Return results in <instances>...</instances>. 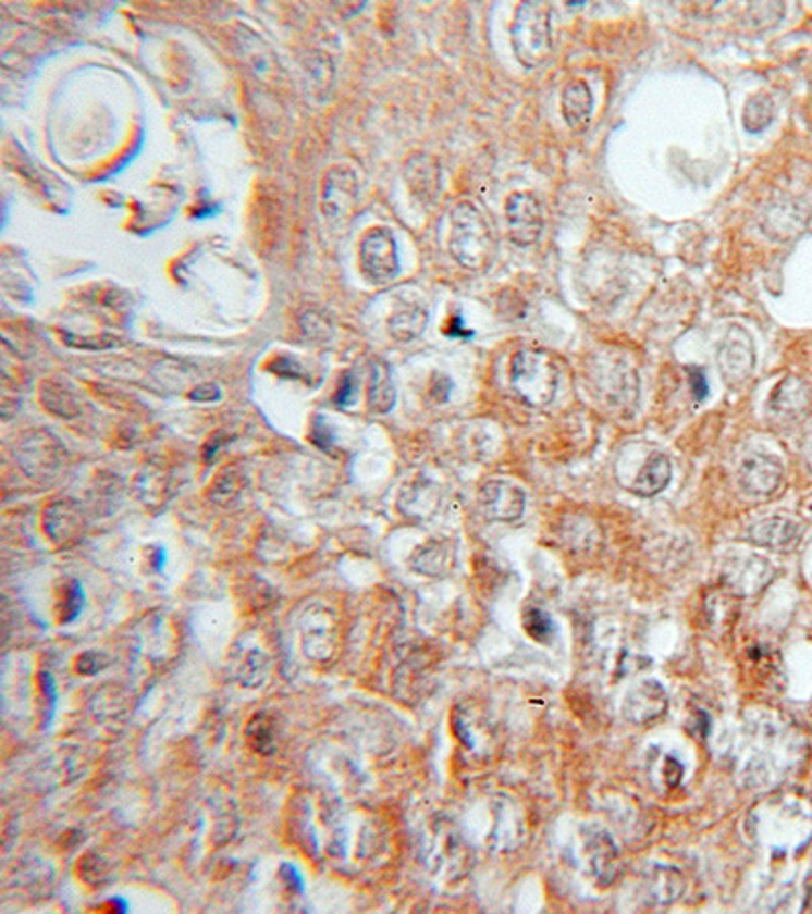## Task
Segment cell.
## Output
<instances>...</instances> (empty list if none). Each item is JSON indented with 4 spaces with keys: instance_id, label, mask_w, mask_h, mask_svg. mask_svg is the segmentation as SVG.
I'll return each instance as SVG.
<instances>
[{
    "instance_id": "1",
    "label": "cell",
    "mask_w": 812,
    "mask_h": 914,
    "mask_svg": "<svg viewBox=\"0 0 812 914\" xmlns=\"http://www.w3.org/2000/svg\"><path fill=\"white\" fill-rule=\"evenodd\" d=\"M496 250L494 234L488 226L483 213L469 201H462L453 208L450 252L464 269L482 271Z\"/></svg>"
},
{
    "instance_id": "2",
    "label": "cell",
    "mask_w": 812,
    "mask_h": 914,
    "mask_svg": "<svg viewBox=\"0 0 812 914\" xmlns=\"http://www.w3.org/2000/svg\"><path fill=\"white\" fill-rule=\"evenodd\" d=\"M510 386L520 400L541 409L557 395L558 368L551 351L522 348L510 362Z\"/></svg>"
},
{
    "instance_id": "3",
    "label": "cell",
    "mask_w": 812,
    "mask_h": 914,
    "mask_svg": "<svg viewBox=\"0 0 812 914\" xmlns=\"http://www.w3.org/2000/svg\"><path fill=\"white\" fill-rule=\"evenodd\" d=\"M512 49L518 61L537 70L551 58L553 35H551V7L546 2L530 0L516 9L510 30Z\"/></svg>"
},
{
    "instance_id": "4",
    "label": "cell",
    "mask_w": 812,
    "mask_h": 914,
    "mask_svg": "<svg viewBox=\"0 0 812 914\" xmlns=\"http://www.w3.org/2000/svg\"><path fill=\"white\" fill-rule=\"evenodd\" d=\"M593 382L598 393L603 395L614 411H633L640 395V379L632 365L624 362L622 358H605V362L600 360L593 370Z\"/></svg>"
},
{
    "instance_id": "5",
    "label": "cell",
    "mask_w": 812,
    "mask_h": 914,
    "mask_svg": "<svg viewBox=\"0 0 812 914\" xmlns=\"http://www.w3.org/2000/svg\"><path fill=\"white\" fill-rule=\"evenodd\" d=\"M811 224V206L795 196L774 198L760 215V226L770 240L790 243Z\"/></svg>"
},
{
    "instance_id": "6",
    "label": "cell",
    "mask_w": 812,
    "mask_h": 914,
    "mask_svg": "<svg viewBox=\"0 0 812 914\" xmlns=\"http://www.w3.org/2000/svg\"><path fill=\"white\" fill-rule=\"evenodd\" d=\"M360 269L364 276L374 283L384 285L401 271L398 246L389 228L370 230L360 243Z\"/></svg>"
},
{
    "instance_id": "7",
    "label": "cell",
    "mask_w": 812,
    "mask_h": 914,
    "mask_svg": "<svg viewBox=\"0 0 812 914\" xmlns=\"http://www.w3.org/2000/svg\"><path fill=\"white\" fill-rule=\"evenodd\" d=\"M717 366L723 381L729 386H739L752 376L755 368V348L750 332L741 325L729 328L717 350Z\"/></svg>"
},
{
    "instance_id": "8",
    "label": "cell",
    "mask_w": 812,
    "mask_h": 914,
    "mask_svg": "<svg viewBox=\"0 0 812 914\" xmlns=\"http://www.w3.org/2000/svg\"><path fill=\"white\" fill-rule=\"evenodd\" d=\"M358 173L347 165L331 168L321 185V212L330 220H340L352 212L358 201Z\"/></svg>"
},
{
    "instance_id": "9",
    "label": "cell",
    "mask_w": 812,
    "mask_h": 914,
    "mask_svg": "<svg viewBox=\"0 0 812 914\" xmlns=\"http://www.w3.org/2000/svg\"><path fill=\"white\" fill-rule=\"evenodd\" d=\"M506 224L508 238L516 246H530L541 238L544 218L541 201L532 194H512L506 201Z\"/></svg>"
},
{
    "instance_id": "10",
    "label": "cell",
    "mask_w": 812,
    "mask_h": 914,
    "mask_svg": "<svg viewBox=\"0 0 812 914\" xmlns=\"http://www.w3.org/2000/svg\"><path fill=\"white\" fill-rule=\"evenodd\" d=\"M19 464L29 475H53L61 466L63 447L47 431H29L21 437L16 447Z\"/></svg>"
},
{
    "instance_id": "11",
    "label": "cell",
    "mask_w": 812,
    "mask_h": 914,
    "mask_svg": "<svg viewBox=\"0 0 812 914\" xmlns=\"http://www.w3.org/2000/svg\"><path fill=\"white\" fill-rule=\"evenodd\" d=\"M480 503H482L485 517L500 520V522H512L522 517L527 498H525V492L510 482L492 480L482 487Z\"/></svg>"
},
{
    "instance_id": "12",
    "label": "cell",
    "mask_w": 812,
    "mask_h": 914,
    "mask_svg": "<svg viewBox=\"0 0 812 914\" xmlns=\"http://www.w3.org/2000/svg\"><path fill=\"white\" fill-rule=\"evenodd\" d=\"M783 466L776 457L752 456L741 464L737 480L746 494L760 498L778 490L783 482Z\"/></svg>"
},
{
    "instance_id": "13",
    "label": "cell",
    "mask_w": 812,
    "mask_h": 914,
    "mask_svg": "<svg viewBox=\"0 0 812 914\" xmlns=\"http://www.w3.org/2000/svg\"><path fill=\"white\" fill-rule=\"evenodd\" d=\"M770 578H772V565L762 557L736 559L725 567V573H723L725 583L739 595L760 592Z\"/></svg>"
},
{
    "instance_id": "14",
    "label": "cell",
    "mask_w": 812,
    "mask_h": 914,
    "mask_svg": "<svg viewBox=\"0 0 812 914\" xmlns=\"http://www.w3.org/2000/svg\"><path fill=\"white\" fill-rule=\"evenodd\" d=\"M811 403V386L807 381L798 376H788L774 388L770 398V409L786 419H797L802 412L809 411Z\"/></svg>"
},
{
    "instance_id": "15",
    "label": "cell",
    "mask_w": 812,
    "mask_h": 914,
    "mask_svg": "<svg viewBox=\"0 0 812 914\" xmlns=\"http://www.w3.org/2000/svg\"><path fill=\"white\" fill-rule=\"evenodd\" d=\"M406 182L410 192L422 199L433 201L441 189V169L435 159L429 155H413L405 169Z\"/></svg>"
},
{
    "instance_id": "16",
    "label": "cell",
    "mask_w": 812,
    "mask_h": 914,
    "mask_svg": "<svg viewBox=\"0 0 812 914\" xmlns=\"http://www.w3.org/2000/svg\"><path fill=\"white\" fill-rule=\"evenodd\" d=\"M800 534H802V527L797 520L786 517L766 518L758 522L750 531L753 543L762 547L776 548V551L795 547L800 541Z\"/></svg>"
},
{
    "instance_id": "17",
    "label": "cell",
    "mask_w": 812,
    "mask_h": 914,
    "mask_svg": "<svg viewBox=\"0 0 812 914\" xmlns=\"http://www.w3.org/2000/svg\"><path fill=\"white\" fill-rule=\"evenodd\" d=\"M563 119L571 131H586L593 114V94L583 79H571L561 96Z\"/></svg>"
},
{
    "instance_id": "18",
    "label": "cell",
    "mask_w": 812,
    "mask_h": 914,
    "mask_svg": "<svg viewBox=\"0 0 812 914\" xmlns=\"http://www.w3.org/2000/svg\"><path fill=\"white\" fill-rule=\"evenodd\" d=\"M39 400L46 407V411L60 419H76L84 411L79 396L67 384L60 381L41 382Z\"/></svg>"
},
{
    "instance_id": "19",
    "label": "cell",
    "mask_w": 812,
    "mask_h": 914,
    "mask_svg": "<svg viewBox=\"0 0 812 914\" xmlns=\"http://www.w3.org/2000/svg\"><path fill=\"white\" fill-rule=\"evenodd\" d=\"M46 531L53 541L70 543L82 531V517L70 504H51L46 512Z\"/></svg>"
},
{
    "instance_id": "20",
    "label": "cell",
    "mask_w": 812,
    "mask_h": 914,
    "mask_svg": "<svg viewBox=\"0 0 812 914\" xmlns=\"http://www.w3.org/2000/svg\"><path fill=\"white\" fill-rule=\"evenodd\" d=\"M670 478H673V466L668 457L656 454V456L648 457L644 468L640 470L633 482L632 490L640 496H654L670 484Z\"/></svg>"
},
{
    "instance_id": "21",
    "label": "cell",
    "mask_w": 812,
    "mask_h": 914,
    "mask_svg": "<svg viewBox=\"0 0 812 914\" xmlns=\"http://www.w3.org/2000/svg\"><path fill=\"white\" fill-rule=\"evenodd\" d=\"M429 323V311L422 305H406L389 321V332L396 342H410L422 334Z\"/></svg>"
},
{
    "instance_id": "22",
    "label": "cell",
    "mask_w": 812,
    "mask_h": 914,
    "mask_svg": "<svg viewBox=\"0 0 812 914\" xmlns=\"http://www.w3.org/2000/svg\"><path fill=\"white\" fill-rule=\"evenodd\" d=\"M396 403V391L391 379V368L382 360L372 365L370 386H368V407L374 412H389Z\"/></svg>"
},
{
    "instance_id": "23",
    "label": "cell",
    "mask_w": 812,
    "mask_h": 914,
    "mask_svg": "<svg viewBox=\"0 0 812 914\" xmlns=\"http://www.w3.org/2000/svg\"><path fill=\"white\" fill-rule=\"evenodd\" d=\"M774 114H776V107H774L772 96L767 91H755L743 107V116H741L743 128L748 133L758 135V133L766 131L767 126L772 124Z\"/></svg>"
},
{
    "instance_id": "24",
    "label": "cell",
    "mask_w": 812,
    "mask_h": 914,
    "mask_svg": "<svg viewBox=\"0 0 812 914\" xmlns=\"http://www.w3.org/2000/svg\"><path fill=\"white\" fill-rule=\"evenodd\" d=\"M630 707H633V712H630L633 719H642V717L648 719V714L650 717H656L666 707L664 691L659 683L648 681L636 691V700H630Z\"/></svg>"
},
{
    "instance_id": "25",
    "label": "cell",
    "mask_w": 812,
    "mask_h": 914,
    "mask_svg": "<svg viewBox=\"0 0 812 914\" xmlns=\"http://www.w3.org/2000/svg\"><path fill=\"white\" fill-rule=\"evenodd\" d=\"M525 630L528 634L539 642H546L553 637L555 626L551 622V618L541 612V609L530 608L525 614Z\"/></svg>"
},
{
    "instance_id": "26",
    "label": "cell",
    "mask_w": 812,
    "mask_h": 914,
    "mask_svg": "<svg viewBox=\"0 0 812 914\" xmlns=\"http://www.w3.org/2000/svg\"><path fill=\"white\" fill-rule=\"evenodd\" d=\"M687 374H689V386H691V393L697 400H703L709 393V384L708 379H705V372L701 370V368H687Z\"/></svg>"
},
{
    "instance_id": "27",
    "label": "cell",
    "mask_w": 812,
    "mask_h": 914,
    "mask_svg": "<svg viewBox=\"0 0 812 914\" xmlns=\"http://www.w3.org/2000/svg\"><path fill=\"white\" fill-rule=\"evenodd\" d=\"M220 396H222V391H220L216 384L206 382V384H199V386H196V388L192 391L189 398H192V400H197V403H211V400H218Z\"/></svg>"
},
{
    "instance_id": "28",
    "label": "cell",
    "mask_w": 812,
    "mask_h": 914,
    "mask_svg": "<svg viewBox=\"0 0 812 914\" xmlns=\"http://www.w3.org/2000/svg\"><path fill=\"white\" fill-rule=\"evenodd\" d=\"M354 391H356V384L352 381V376L346 374V376H344V382H342V386H340V393L335 396V403H337V405H342V407L352 405V403H354Z\"/></svg>"
},
{
    "instance_id": "29",
    "label": "cell",
    "mask_w": 812,
    "mask_h": 914,
    "mask_svg": "<svg viewBox=\"0 0 812 914\" xmlns=\"http://www.w3.org/2000/svg\"><path fill=\"white\" fill-rule=\"evenodd\" d=\"M804 459H807V466L812 470V429L804 440Z\"/></svg>"
}]
</instances>
